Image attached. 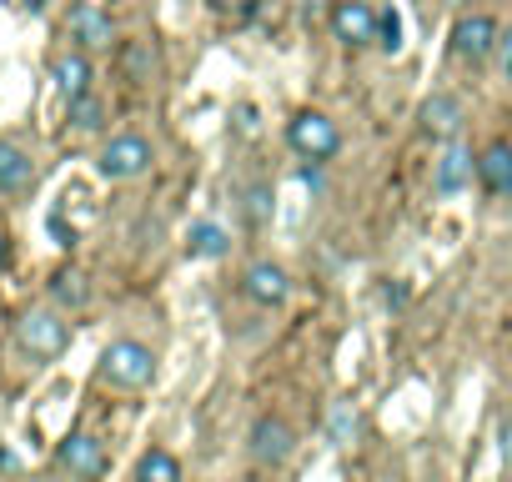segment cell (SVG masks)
Here are the masks:
<instances>
[{"mask_svg":"<svg viewBox=\"0 0 512 482\" xmlns=\"http://www.w3.org/2000/svg\"><path fill=\"white\" fill-rule=\"evenodd\" d=\"M101 382L106 387H116V392H141V387H151V377H156V352L146 347V342H136V337H121V342H111L106 352H101Z\"/></svg>","mask_w":512,"mask_h":482,"instance_id":"obj_1","label":"cell"},{"mask_svg":"<svg viewBox=\"0 0 512 482\" xmlns=\"http://www.w3.org/2000/svg\"><path fill=\"white\" fill-rule=\"evenodd\" d=\"M16 342H21L26 357L51 362L71 347V322H61V312H51V307H31V312L16 317Z\"/></svg>","mask_w":512,"mask_h":482,"instance_id":"obj_2","label":"cell"},{"mask_svg":"<svg viewBox=\"0 0 512 482\" xmlns=\"http://www.w3.org/2000/svg\"><path fill=\"white\" fill-rule=\"evenodd\" d=\"M287 141H292V151H297L302 161H332V156L342 151V131H337V121L322 116V111H297V116L287 121Z\"/></svg>","mask_w":512,"mask_h":482,"instance_id":"obj_3","label":"cell"},{"mask_svg":"<svg viewBox=\"0 0 512 482\" xmlns=\"http://www.w3.org/2000/svg\"><path fill=\"white\" fill-rule=\"evenodd\" d=\"M151 141L146 136H111L106 146H101V156H96V171L106 176V181H136V176H146L151 171Z\"/></svg>","mask_w":512,"mask_h":482,"instance_id":"obj_4","label":"cell"},{"mask_svg":"<svg viewBox=\"0 0 512 482\" xmlns=\"http://www.w3.org/2000/svg\"><path fill=\"white\" fill-rule=\"evenodd\" d=\"M56 462H61L76 482H101V477H106V467H111L106 442H101V437H91V432H71V437L56 447Z\"/></svg>","mask_w":512,"mask_h":482,"instance_id":"obj_5","label":"cell"},{"mask_svg":"<svg viewBox=\"0 0 512 482\" xmlns=\"http://www.w3.org/2000/svg\"><path fill=\"white\" fill-rule=\"evenodd\" d=\"M492 51H497V26H492V16H462V21L452 26V56H457L462 66H482Z\"/></svg>","mask_w":512,"mask_h":482,"instance_id":"obj_6","label":"cell"},{"mask_svg":"<svg viewBox=\"0 0 512 482\" xmlns=\"http://www.w3.org/2000/svg\"><path fill=\"white\" fill-rule=\"evenodd\" d=\"M66 31H71V41L81 51H106L116 41V26H111V16L96 6V0H76L71 16H66Z\"/></svg>","mask_w":512,"mask_h":482,"instance_id":"obj_7","label":"cell"},{"mask_svg":"<svg viewBox=\"0 0 512 482\" xmlns=\"http://www.w3.org/2000/svg\"><path fill=\"white\" fill-rule=\"evenodd\" d=\"M292 452H297V432H292L282 417H256V422H251V457H256V462L282 467Z\"/></svg>","mask_w":512,"mask_h":482,"instance_id":"obj_8","label":"cell"},{"mask_svg":"<svg viewBox=\"0 0 512 482\" xmlns=\"http://www.w3.org/2000/svg\"><path fill=\"white\" fill-rule=\"evenodd\" d=\"M332 31L342 46H372L377 41V11L367 6V0H342V6L332 11Z\"/></svg>","mask_w":512,"mask_h":482,"instance_id":"obj_9","label":"cell"},{"mask_svg":"<svg viewBox=\"0 0 512 482\" xmlns=\"http://www.w3.org/2000/svg\"><path fill=\"white\" fill-rule=\"evenodd\" d=\"M241 292H246L256 307H282L287 292H292V282H287V272H282L277 262H251L246 277H241Z\"/></svg>","mask_w":512,"mask_h":482,"instance_id":"obj_10","label":"cell"},{"mask_svg":"<svg viewBox=\"0 0 512 482\" xmlns=\"http://www.w3.org/2000/svg\"><path fill=\"white\" fill-rule=\"evenodd\" d=\"M417 121H422V136H432V141H457V131H462V101L447 96V91H437V96L422 101Z\"/></svg>","mask_w":512,"mask_h":482,"instance_id":"obj_11","label":"cell"},{"mask_svg":"<svg viewBox=\"0 0 512 482\" xmlns=\"http://www.w3.org/2000/svg\"><path fill=\"white\" fill-rule=\"evenodd\" d=\"M477 181L492 196H512V141H492L477 151Z\"/></svg>","mask_w":512,"mask_h":482,"instance_id":"obj_12","label":"cell"},{"mask_svg":"<svg viewBox=\"0 0 512 482\" xmlns=\"http://www.w3.org/2000/svg\"><path fill=\"white\" fill-rule=\"evenodd\" d=\"M472 176H477V156H472V146H457V141H447V156L437 161V176H432V186H437L442 196H457L462 186H472Z\"/></svg>","mask_w":512,"mask_h":482,"instance_id":"obj_13","label":"cell"},{"mask_svg":"<svg viewBox=\"0 0 512 482\" xmlns=\"http://www.w3.org/2000/svg\"><path fill=\"white\" fill-rule=\"evenodd\" d=\"M31 181H36V161H31L16 141H0V191L21 196Z\"/></svg>","mask_w":512,"mask_h":482,"instance_id":"obj_14","label":"cell"},{"mask_svg":"<svg viewBox=\"0 0 512 482\" xmlns=\"http://www.w3.org/2000/svg\"><path fill=\"white\" fill-rule=\"evenodd\" d=\"M156 66H161V56H156L151 41H126V46H121V76H126L131 86H151Z\"/></svg>","mask_w":512,"mask_h":482,"instance_id":"obj_15","label":"cell"},{"mask_svg":"<svg viewBox=\"0 0 512 482\" xmlns=\"http://www.w3.org/2000/svg\"><path fill=\"white\" fill-rule=\"evenodd\" d=\"M51 76H56V86H61V96H66V101H71V96H81V91H91V61H86L81 51L56 56Z\"/></svg>","mask_w":512,"mask_h":482,"instance_id":"obj_16","label":"cell"},{"mask_svg":"<svg viewBox=\"0 0 512 482\" xmlns=\"http://www.w3.org/2000/svg\"><path fill=\"white\" fill-rule=\"evenodd\" d=\"M226 247H231V236L216 221H191V231H186V252L191 257L211 262V257H226Z\"/></svg>","mask_w":512,"mask_h":482,"instance_id":"obj_17","label":"cell"},{"mask_svg":"<svg viewBox=\"0 0 512 482\" xmlns=\"http://www.w3.org/2000/svg\"><path fill=\"white\" fill-rule=\"evenodd\" d=\"M51 297H56V307H86V302H91V282H86V272L61 267V272L51 277Z\"/></svg>","mask_w":512,"mask_h":482,"instance_id":"obj_18","label":"cell"},{"mask_svg":"<svg viewBox=\"0 0 512 482\" xmlns=\"http://www.w3.org/2000/svg\"><path fill=\"white\" fill-rule=\"evenodd\" d=\"M136 482H181V462H176V452H166V447L141 452V462H136Z\"/></svg>","mask_w":512,"mask_h":482,"instance_id":"obj_19","label":"cell"},{"mask_svg":"<svg viewBox=\"0 0 512 482\" xmlns=\"http://www.w3.org/2000/svg\"><path fill=\"white\" fill-rule=\"evenodd\" d=\"M66 121H71L76 131H101V126H106V101L91 96V91H81V96L66 101Z\"/></svg>","mask_w":512,"mask_h":482,"instance_id":"obj_20","label":"cell"},{"mask_svg":"<svg viewBox=\"0 0 512 482\" xmlns=\"http://www.w3.org/2000/svg\"><path fill=\"white\" fill-rule=\"evenodd\" d=\"M272 211H277V196H272V186H267V181L246 186V196H241V216H246V226H267V221H272Z\"/></svg>","mask_w":512,"mask_h":482,"instance_id":"obj_21","label":"cell"},{"mask_svg":"<svg viewBox=\"0 0 512 482\" xmlns=\"http://www.w3.org/2000/svg\"><path fill=\"white\" fill-rule=\"evenodd\" d=\"M377 46H382L387 56H397V51H402V16H397V6L377 11Z\"/></svg>","mask_w":512,"mask_h":482,"instance_id":"obj_22","label":"cell"},{"mask_svg":"<svg viewBox=\"0 0 512 482\" xmlns=\"http://www.w3.org/2000/svg\"><path fill=\"white\" fill-rule=\"evenodd\" d=\"M327 427H332V437H337V442H352V432H357V412H352V402H337Z\"/></svg>","mask_w":512,"mask_h":482,"instance_id":"obj_23","label":"cell"},{"mask_svg":"<svg viewBox=\"0 0 512 482\" xmlns=\"http://www.w3.org/2000/svg\"><path fill=\"white\" fill-rule=\"evenodd\" d=\"M497 61H502V76L512 81V26H507V36H497Z\"/></svg>","mask_w":512,"mask_h":482,"instance_id":"obj_24","label":"cell"},{"mask_svg":"<svg viewBox=\"0 0 512 482\" xmlns=\"http://www.w3.org/2000/svg\"><path fill=\"white\" fill-rule=\"evenodd\" d=\"M236 116H241V131H246V136H251V131H256V111H251V106H241V111H236Z\"/></svg>","mask_w":512,"mask_h":482,"instance_id":"obj_25","label":"cell"},{"mask_svg":"<svg viewBox=\"0 0 512 482\" xmlns=\"http://www.w3.org/2000/svg\"><path fill=\"white\" fill-rule=\"evenodd\" d=\"M502 457H507V467H512V422H502Z\"/></svg>","mask_w":512,"mask_h":482,"instance_id":"obj_26","label":"cell"},{"mask_svg":"<svg viewBox=\"0 0 512 482\" xmlns=\"http://www.w3.org/2000/svg\"><path fill=\"white\" fill-rule=\"evenodd\" d=\"M11 262V241H6V231H0V267Z\"/></svg>","mask_w":512,"mask_h":482,"instance_id":"obj_27","label":"cell"},{"mask_svg":"<svg viewBox=\"0 0 512 482\" xmlns=\"http://www.w3.org/2000/svg\"><path fill=\"white\" fill-rule=\"evenodd\" d=\"M26 6H31V11H46V0H26Z\"/></svg>","mask_w":512,"mask_h":482,"instance_id":"obj_28","label":"cell"},{"mask_svg":"<svg viewBox=\"0 0 512 482\" xmlns=\"http://www.w3.org/2000/svg\"><path fill=\"white\" fill-rule=\"evenodd\" d=\"M0 482H6V477H0Z\"/></svg>","mask_w":512,"mask_h":482,"instance_id":"obj_29","label":"cell"}]
</instances>
